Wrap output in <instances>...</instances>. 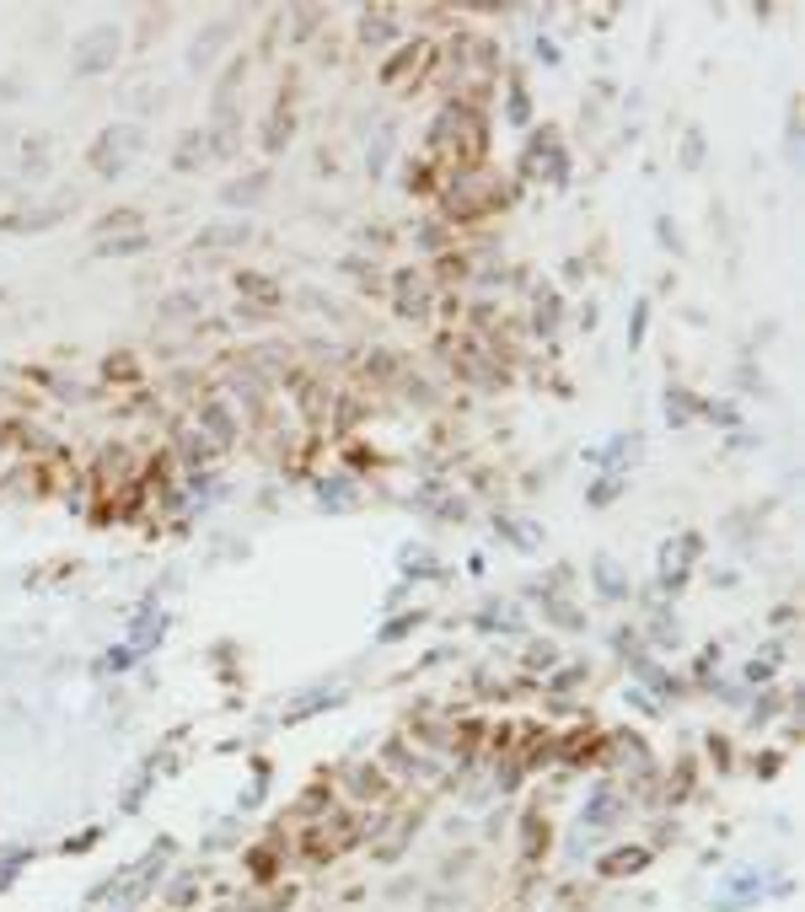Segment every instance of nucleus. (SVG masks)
Instances as JSON below:
<instances>
[{
  "label": "nucleus",
  "mask_w": 805,
  "mask_h": 912,
  "mask_svg": "<svg viewBox=\"0 0 805 912\" xmlns=\"http://www.w3.org/2000/svg\"><path fill=\"white\" fill-rule=\"evenodd\" d=\"M135 151H141V129H135V124H118V129H103V135H97V145H92V156H86V162H92L103 177H113V173H124V167H130V156H135Z\"/></svg>",
  "instance_id": "nucleus-1"
},
{
  "label": "nucleus",
  "mask_w": 805,
  "mask_h": 912,
  "mask_svg": "<svg viewBox=\"0 0 805 912\" xmlns=\"http://www.w3.org/2000/svg\"><path fill=\"white\" fill-rule=\"evenodd\" d=\"M113 60H118V28H92V33L75 43L71 71L75 75H97V71H113Z\"/></svg>",
  "instance_id": "nucleus-2"
},
{
  "label": "nucleus",
  "mask_w": 805,
  "mask_h": 912,
  "mask_svg": "<svg viewBox=\"0 0 805 912\" xmlns=\"http://www.w3.org/2000/svg\"><path fill=\"white\" fill-rule=\"evenodd\" d=\"M145 242H151L145 231H130V237H107V242L97 247V252H103V258H130V252H141Z\"/></svg>",
  "instance_id": "nucleus-3"
},
{
  "label": "nucleus",
  "mask_w": 805,
  "mask_h": 912,
  "mask_svg": "<svg viewBox=\"0 0 805 912\" xmlns=\"http://www.w3.org/2000/svg\"><path fill=\"white\" fill-rule=\"evenodd\" d=\"M688 414H693L688 392H671V403H665V419H671V424H688Z\"/></svg>",
  "instance_id": "nucleus-4"
},
{
  "label": "nucleus",
  "mask_w": 805,
  "mask_h": 912,
  "mask_svg": "<svg viewBox=\"0 0 805 912\" xmlns=\"http://www.w3.org/2000/svg\"><path fill=\"white\" fill-rule=\"evenodd\" d=\"M199 419L210 424L215 435H231V419H226V408H220V403H210V408H205V414H199Z\"/></svg>",
  "instance_id": "nucleus-5"
}]
</instances>
